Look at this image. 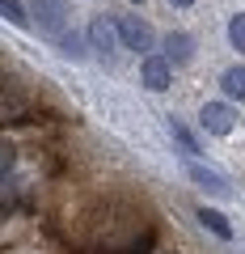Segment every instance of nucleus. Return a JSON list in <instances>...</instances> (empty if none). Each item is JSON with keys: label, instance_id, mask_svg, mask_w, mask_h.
<instances>
[{"label": "nucleus", "instance_id": "f257e3e1", "mask_svg": "<svg viewBox=\"0 0 245 254\" xmlns=\"http://www.w3.org/2000/svg\"><path fill=\"white\" fill-rule=\"evenodd\" d=\"M30 17H34V26L43 30V34L59 38L68 30V0H34V4H30Z\"/></svg>", "mask_w": 245, "mask_h": 254}, {"label": "nucleus", "instance_id": "dca6fc26", "mask_svg": "<svg viewBox=\"0 0 245 254\" xmlns=\"http://www.w3.org/2000/svg\"><path fill=\"white\" fill-rule=\"evenodd\" d=\"M131 4H144V0H131Z\"/></svg>", "mask_w": 245, "mask_h": 254}, {"label": "nucleus", "instance_id": "9d476101", "mask_svg": "<svg viewBox=\"0 0 245 254\" xmlns=\"http://www.w3.org/2000/svg\"><path fill=\"white\" fill-rule=\"evenodd\" d=\"M55 47H59V55H68V60H85V55H89V47H85V38H76V34H59L55 38Z\"/></svg>", "mask_w": 245, "mask_h": 254}, {"label": "nucleus", "instance_id": "9b49d317", "mask_svg": "<svg viewBox=\"0 0 245 254\" xmlns=\"http://www.w3.org/2000/svg\"><path fill=\"white\" fill-rule=\"evenodd\" d=\"M0 17H4V21H13L17 30H30V13L21 9L17 0H0Z\"/></svg>", "mask_w": 245, "mask_h": 254}, {"label": "nucleus", "instance_id": "4468645a", "mask_svg": "<svg viewBox=\"0 0 245 254\" xmlns=\"http://www.w3.org/2000/svg\"><path fill=\"white\" fill-rule=\"evenodd\" d=\"M228 43H233L237 51H245V13H237V17L228 21Z\"/></svg>", "mask_w": 245, "mask_h": 254}, {"label": "nucleus", "instance_id": "423d86ee", "mask_svg": "<svg viewBox=\"0 0 245 254\" xmlns=\"http://www.w3.org/2000/svg\"><path fill=\"white\" fill-rule=\"evenodd\" d=\"M114 21H101V17H93L89 21V51H98V55H110L114 51Z\"/></svg>", "mask_w": 245, "mask_h": 254}, {"label": "nucleus", "instance_id": "6e6552de", "mask_svg": "<svg viewBox=\"0 0 245 254\" xmlns=\"http://www.w3.org/2000/svg\"><path fill=\"white\" fill-rule=\"evenodd\" d=\"M199 220H203V229H211V233L220 237V242H233V225H228L224 212H216V208H199Z\"/></svg>", "mask_w": 245, "mask_h": 254}, {"label": "nucleus", "instance_id": "ddd939ff", "mask_svg": "<svg viewBox=\"0 0 245 254\" xmlns=\"http://www.w3.org/2000/svg\"><path fill=\"white\" fill-rule=\"evenodd\" d=\"M169 131H173V140H178V148H182L186 157H199V144H195V136H191L182 123H169Z\"/></svg>", "mask_w": 245, "mask_h": 254}, {"label": "nucleus", "instance_id": "0eeeda50", "mask_svg": "<svg viewBox=\"0 0 245 254\" xmlns=\"http://www.w3.org/2000/svg\"><path fill=\"white\" fill-rule=\"evenodd\" d=\"M165 51H169V55H165L169 64H191L195 60V38L182 34V30H173V34L165 38Z\"/></svg>", "mask_w": 245, "mask_h": 254}, {"label": "nucleus", "instance_id": "f03ea898", "mask_svg": "<svg viewBox=\"0 0 245 254\" xmlns=\"http://www.w3.org/2000/svg\"><path fill=\"white\" fill-rule=\"evenodd\" d=\"M114 34L127 51H152V26L144 17H114Z\"/></svg>", "mask_w": 245, "mask_h": 254}, {"label": "nucleus", "instance_id": "f8f14e48", "mask_svg": "<svg viewBox=\"0 0 245 254\" xmlns=\"http://www.w3.org/2000/svg\"><path fill=\"white\" fill-rule=\"evenodd\" d=\"M13 165H17V144L13 140H0V182L13 174Z\"/></svg>", "mask_w": 245, "mask_h": 254}, {"label": "nucleus", "instance_id": "39448f33", "mask_svg": "<svg viewBox=\"0 0 245 254\" xmlns=\"http://www.w3.org/2000/svg\"><path fill=\"white\" fill-rule=\"evenodd\" d=\"M186 178H191L195 187H203L207 195H228V178H224V174H216V170H207V165H199L195 157L186 161Z\"/></svg>", "mask_w": 245, "mask_h": 254}, {"label": "nucleus", "instance_id": "2eb2a0df", "mask_svg": "<svg viewBox=\"0 0 245 254\" xmlns=\"http://www.w3.org/2000/svg\"><path fill=\"white\" fill-rule=\"evenodd\" d=\"M169 4H178V9H191V4H195V0H169Z\"/></svg>", "mask_w": 245, "mask_h": 254}, {"label": "nucleus", "instance_id": "f3484780", "mask_svg": "<svg viewBox=\"0 0 245 254\" xmlns=\"http://www.w3.org/2000/svg\"><path fill=\"white\" fill-rule=\"evenodd\" d=\"M169 254H173V250H169Z\"/></svg>", "mask_w": 245, "mask_h": 254}, {"label": "nucleus", "instance_id": "7ed1b4c3", "mask_svg": "<svg viewBox=\"0 0 245 254\" xmlns=\"http://www.w3.org/2000/svg\"><path fill=\"white\" fill-rule=\"evenodd\" d=\"M199 123L207 127L211 136H228L237 127V110L228 106V102H203V110H199Z\"/></svg>", "mask_w": 245, "mask_h": 254}, {"label": "nucleus", "instance_id": "1a4fd4ad", "mask_svg": "<svg viewBox=\"0 0 245 254\" xmlns=\"http://www.w3.org/2000/svg\"><path fill=\"white\" fill-rule=\"evenodd\" d=\"M220 89L233 102H245V68H228V72L220 76Z\"/></svg>", "mask_w": 245, "mask_h": 254}, {"label": "nucleus", "instance_id": "20e7f679", "mask_svg": "<svg viewBox=\"0 0 245 254\" xmlns=\"http://www.w3.org/2000/svg\"><path fill=\"white\" fill-rule=\"evenodd\" d=\"M140 81H144V89H152V93H165V89H169V81H173V64L165 60V55H144Z\"/></svg>", "mask_w": 245, "mask_h": 254}]
</instances>
